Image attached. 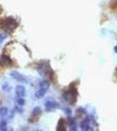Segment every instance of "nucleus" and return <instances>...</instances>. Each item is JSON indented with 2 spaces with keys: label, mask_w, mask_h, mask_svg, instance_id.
<instances>
[{
  "label": "nucleus",
  "mask_w": 117,
  "mask_h": 131,
  "mask_svg": "<svg viewBox=\"0 0 117 131\" xmlns=\"http://www.w3.org/2000/svg\"><path fill=\"white\" fill-rule=\"evenodd\" d=\"M63 98L64 99V101H66L67 103H69V104H71V105H73L77 101V98H78V90H77L75 88L71 86L70 89L63 92Z\"/></svg>",
  "instance_id": "1"
},
{
  "label": "nucleus",
  "mask_w": 117,
  "mask_h": 131,
  "mask_svg": "<svg viewBox=\"0 0 117 131\" xmlns=\"http://www.w3.org/2000/svg\"><path fill=\"white\" fill-rule=\"evenodd\" d=\"M38 73L41 76H49L50 73H53L52 69L50 68L49 63L48 61H41L37 67Z\"/></svg>",
  "instance_id": "2"
},
{
  "label": "nucleus",
  "mask_w": 117,
  "mask_h": 131,
  "mask_svg": "<svg viewBox=\"0 0 117 131\" xmlns=\"http://www.w3.org/2000/svg\"><path fill=\"white\" fill-rule=\"evenodd\" d=\"M18 23L15 20V18H13L12 17H8L5 18V19L2 21V26L7 31H12L17 27Z\"/></svg>",
  "instance_id": "3"
},
{
  "label": "nucleus",
  "mask_w": 117,
  "mask_h": 131,
  "mask_svg": "<svg viewBox=\"0 0 117 131\" xmlns=\"http://www.w3.org/2000/svg\"><path fill=\"white\" fill-rule=\"evenodd\" d=\"M10 75H11V77H12L14 80H16L17 81L21 82V83H27V82H28L27 77H25L24 75L21 74V73H20L19 72H17V71L11 72Z\"/></svg>",
  "instance_id": "4"
},
{
  "label": "nucleus",
  "mask_w": 117,
  "mask_h": 131,
  "mask_svg": "<svg viewBox=\"0 0 117 131\" xmlns=\"http://www.w3.org/2000/svg\"><path fill=\"white\" fill-rule=\"evenodd\" d=\"M44 106H45L47 111H51V110H54V109L57 108V107H59V103L56 101L48 100L45 102Z\"/></svg>",
  "instance_id": "5"
},
{
  "label": "nucleus",
  "mask_w": 117,
  "mask_h": 131,
  "mask_svg": "<svg viewBox=\"0 0 117 131\" xmlns=\"http://www.w3.org/2000/svg\"><path fill=\"white\" fill-rule=\"evenodd\" d=\"M91 121L87 118V119L84 120V121L81 122L80 123V128H81V130H84V131H89V130H92V127H91V124H90Z\"/></svg>",
  "instance_id": "6"
},
{
  "label": "nucleus",
  "mask_w": 117,
  "mask_h": 131,
  "mask_svg": "<svg viewBox=\"0 0 117 131\" xmlns=\"http://www.w3.org/2000/svg\"><path fill=\"white\" fill-rule=\"evenodd\" d=\"M15 93L16 95L18 97H24L26 95V88L24 86L19 85L16 86L15 88Z\"/></svg>",
  "instance_id": "7"
},
{
  "label": "nucleus",
  "mask_w": 117,
  "mask_h": 131,
  "mask_svg": "<svg viewBox=\"0 0 117 131\" xmlns=\"http://www.w3.org/2000/svg\"><path fill=\"white\" fill-rule=\"evenodd\" d=\"M12 63V60L8 56L5 55V54H3L1 56V59H0V64H1V66H5V67H6V66H11Z\"/></svg>",
  "instance_id": "8"
},
{
  "label": "nucleus",
  "mask_w": 117,
  "mask_h": 131,
  "mask_svg": "<svg viewBox=\"0 0 117 131\" xmlns=\"http://www.w3.org/2000/svg\"><path fill=\"white\" fill-rule=\"evenodd\" d=\"M65 121L61 118L60 120L58 121V123H57V126H56V130L57 131H65L66 128H65Z\"/></svg>",
  "instance_id": "9"
},
{
  "label": "nucleus",
  "mask_w": 117,
  "mask_h": 131,
  "mask_svg": "<svg viewBox=\"0 0 117 131\" xmlns=\"http://www.w3.org/2000/svg\"><path fill=\"white\" fill-rule=\"evenodd\" d=\"M68 124L70 126V129L72 130V131H76L77 130V123H76V121L71 117H69L68 118Z\"/></svg>",
  "instance_id": "10"
},
{
  "label": "nucleus",
  "mask_w": 117,
  "mask_h": 131,
  "mask_svg": "<svg viewBox=\"0 0 117 131\" xmlns=\"http://www.w3.org/2000/svg\"><path fill=\"white\" fill-rule=\"evenodd\" d=\"M47 91H48L47 89H44V88H40L39 90L36 91L35 95L36 98L41 99V98H42V97H44V95H45L46 93H47Z\"/></svg>",
  "instance_id": "11"
},
{
  "label": "nucleus",
  "mask_w": 117,
  "mask_h": 131,
  "mask_svg": "<svg viewBox=\"0 0 117 131\" xmlns=\"http://www.w3.org/2000/svg\"><path fill=\"white\" fill-rule=\"evenodd\" d=\"M8 115V109H7V107H1L0 108V117L3 119V118H5Z\"/></svg>",
  "instance_id": "12"
},
{
  "label": "nucleus",
  "mask_w": 117,
  "mask_h": 131,
  "mask_svg": "<svg viewBox=\"0 0 117 131\" xmlns=\"http://www.w3.org/2000/svg\"><path fill=\"white\" fill-rule=\"evenodd\" d=\"M41 114V109L40 108V107H35L33 110V113H32V116L35 117V116H39Z\"/></svg>",
  "instance_id": "13"
},
{
  "label": "nucleus",
  "mask_w": 117,
  "mask_h": 131,
  "mask_svg": "<svg viewBox=\"0 0 117 131\" xmlns=\"http://www.w3.org/2000/svg\"><path fill=\"white\" fill-rule=\"evenodd\" d=\"M7 129V122L5 120H2L0 122V130L1 131H5Z\"/></svg>",
  "instance_id": "14"
},
{
  "label": "nucleus",
  "mask_w": 117,
  "mask_h": 131,
  "mask_svg": "<svg viewBox=\"0 0 117 131\" xmlns=\"http://www.w3.org/2000/svg\"><path fill=\"white\" fill-rule=\"evenodd\" d=\"M40 88L48 90V88H49V83L47 81H41V83H40Z\"/></svg>",
  "instance_id": "15"
},
{
  "label": "nucleus",
  "mask_w": 117,
  "mask_h": 131,
  "mask_svg": "<svg viewBox=\"0 0 117 131\" xmlns=\"http://www.w3.org/2000/svg\"><path fill=\"white\" fill-rule=\"evenodd\" d=\"M76 114L78 115V117H80L81 115H85V110L83 108H81V107H79V108H78L76 110Z\"/></svg>",
  "instance_id": "16"
},
{
  "label": "nucleus",
  "mask_w": 117,
  "mask_h": 131,
  "mask_svg": "<svg viewBox=\"0 0 117 131\" xmlns=\"http://www.w3.org/2000/svg\"><path fill=\"white\" fill-rule=\"evenodd\" d=\"M17 102H18V104L20 105V107H22V106H24V104H25V100L23 99V97H19Z\"/></svg>",
  "instance_id": "17"
},
{
  "label": "nucleus",
  "mask_w": 117,
  "mask_h": 131,
  "mask_svg": "<svg viewBox=\"0 0 117 131\" xmlns=\"http://www.w3.org/2000/svg\"><path fill=\"white\" fill-rule=\"evenodd\" d=\"M2 88H3V90L5 91V92H9L10 91V86H8V84H4V85L2 86Z\"/></svg>",
  "instance_id": "18"
},
{
  "label": "nucleus",
  "mask_w": 117,
  "mask_h": 131,
  "mask_svg": "<svg viewBox=\"0 0 117 131\" xmlns=\"http://www.w3.org/2000/svg\"><path fill=\"white\" fill-rule=\"evenodd\" d=\"M5 34H1V33H0V44L5 40Z\"/></svg>",
  "instance_id": "19"
},
{
  "label": "nucleus",
  "mask_w": 117,
  "mask_h": 131,
  "mask_svg": "<svg viewBox=\"0 0 117 131\" xmlns=\"http://www.w3.org/2000/svg\"><path fill=\"white\" fill-rule=\"evenodd\" d=\"M64 111H65V114H66V115H71V110L70 108H65Z\"/></svg>",
  "instance_id": "20"
},
{
  "label": "nucleus",
  "mask_w": 117,
  "mask_h": 131,
  "mask_svg": "<svg viewBox=\"0 0 117 131\" xmlns=\"http://www.w3.org/2000/svg\"><path fill=\"white\" fill-rule=\"evenodd\" d=\"M114 52H115L116 53H117V45H116V46H114Z\"/></svg>",
  "instance_id": "21"
}]
</instances>
